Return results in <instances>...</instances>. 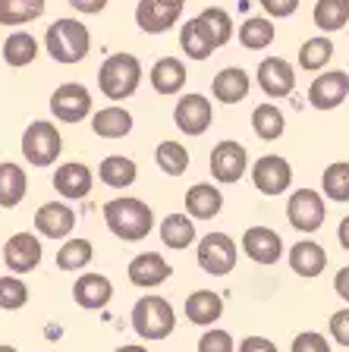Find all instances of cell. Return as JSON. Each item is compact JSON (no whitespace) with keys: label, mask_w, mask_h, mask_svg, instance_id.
I'll use <instances>...</instances> for the list:
<instances>
[{"label":"cell","mask_w":349,"mask_h":352,"mask_svg":"<svg viewBox=\"0 0 349 352\" xmlns=\"http://www.w3.org/2000/svg\"><path fill=\"white\" fill-rule=\"evenodd\" d=\"M104 223L116 239L138 242L154 230V211L142 198H114L104 205Z\"/></svg>","instance_id":"1"},{"label":"cell","mask_w":349,"mask_h":352,"mask_svg":"<svg viewBox=\"0 0 349 352\" xmlns=\"http://www.w3.org/2000/svg\"><path fill=\"white\" fill-rule=\"evenodd\" d=\"M142 82V63L132 54H110L98 69V88L110 101H126Z\"/></svg>","instance_id":"2"},{"label":"cell","mask_w":349,"mask_h":352,"mask_svg":"<svg viewBox=\"0 0 349 352\" xmlns=\"http://www.w3.org/2000/svg\"><path fill=\"white\" fill-rule=\"evenodd\" d=\"M44 47L57 63H82L92 51V35H88L85 22L57 19L44 35Z\"/></svg>","instance_id":"3"},{"label":"cell","mask_w":349,"mask_h":352,"mask_svg":"<svg viewBox=\"0 0 349 352\" xmlns=\"http://www.w3.org/2000/svg\"><path fill=\"white\" fill-rule=\"evenodd\" d=\"M176 327L173 305L160 296H145L132 305V330L142 340H167Z\"/></svg>","instance_id":"4"},{"label":"cell","mask_w":349,"mask_h":352,"mask_svg":"<svg viewBox=\"0 0 349 352\" xmlns=\"http://www.w3.org/2000/svg\"><path fill=\"white\" fill-rule=\"evenodd\" d=\"M60 151H63V139H60L57 126L47 120H35L22 132V154L32 167H51L60 157Z\"/></svg>","instance_id":"5"},{"label":"cell","mask_w":349,"mask_h":352,"mask_svg":"<svg viewBox=\"0 0 349 352\" xmlns=\"http://www.w3.org/2000/svg\"><path fill=\"white\" fill-rule=\"evenodd\" d=\"M236 258H240V249H236L233 236L208 233L198 239V267L211 277H226L236 267Z\"/></svg>","instance_id":"6"},{"label":"cell","mask_w":349,"mask_h":352,"mask_svg":"<svg viewBox=\"0 0 349 352\" xmlns=\"http://www.w3.org/2000/svg\"><path fill=\"white\" fill-rule=\"evenodd\" d=\"M328 217V205L315 189H296L286 201V220L299 233H315Z\"/></svg>","instance_id":"7"},{"label":"cell","mask_w":349,"mask_h":352,"mask_svg":"<svg viewBox=\"0 0 349 352\" xmlns=\"http://www.w3.org/2000/svg\"><path fill=\"white\" fill-rule=\"evenodd\" d=\"M186 0H138L136 7V22L138 29L148 35H164L180 22Z\"/></svg>","instance_id":"8"},{"label":"cell","mask_w":349,"mask_h":352,"mask_svg":"<svg viewBox=\"0 0 349 352\" xmlns=\"http://www.w3.org/2000/svg\"><path fill=\"white\" fill-rule=\"evenodd\" d=\"M252 183L262 195H284L293 183V167L280 154H264L252 167Z\"/></svg>","instance_id":"9"},{"label":"cell","mask_w":349,"mask_h":352,"mask_svg":"<svg viewBox=\"0 0 349 352\" xmlns=\"http://www.w3.org/2000/svg\"><path fill=\"white\" fill-rule=\"evenodd\" d=\"M51 113L60 123H82L92 113V91L79 82H66L51 95Z\"/></svg>","instance_id":"10"},{"label":"cell","mask_w":349,"mask_h":352,"mask_svg":"<svg viewBox=\"0 0 349 352\" xmlns=\"http://www.w3.org/2000/svg\"><path fill=\"white\" fill-rule=\"evenodd\" d=\"M248 167V151L240 145V142H218L211 151V173L218 183L224 186H233V183H240L242 173H246Z\"/></svg>","instance_id":"11"},{"label":"cell","mask_w":349,"mask_h":352,"mask_svg":"<svg viewBox=\"0 0 349 352\" xmlns=\"http://www.w3.org/2000/svg\"><path fill=\"white\" fill-rule=\"evenodd\" d=\"M3 264L13 274H29L41 264V239L35 233H13L3 245Z\"/></svg>","instance_id":"12"},{"label":"cell","mask_w":349,"mask_h":352,"mask_svg":"<svg viewBox=\"0 0 349 352\" xmlns=\"http://www.w3.org/2000/svg\"><path fill=\"white\" fill-rule=\"evenodd\" d=\"M242 252L255 264H277L284 255V239L271 227H248L246 236H242Z\"/></svg>","instance_id":"13"},{"label":"cell","mask_w":349,"mask_h":352,"mask_svg":"<svg viewBox=\"0 0 349 352\" xmlns=\"http://www.w3.org/2000/svg\"><path fill=\"white\" fill-rule=\"evenodd\" d=\"M349 95V73L334 69V73H324L312 82L308 88V104L315 110H334L343 104V98Z\"/></svg>","instance_id":"14"},{"label":"cell","mask_w":349,"mask_h":352,"mask_svg":"<svg viewBox=\"0 0 349 352\" xmlns=\"http://www.w3.org/2000/svg\"><path fill=\"white\" fill-rule=\"evenodd\" d=\"M173 120H176V126H180V132H186V135H202V132H208V126H211V101L202 95H182L180 101H176Z\"/></svg>","instance_id":"15"},{"label":"cell","mask_w":349,"mask_h":352,"mask_svg":"<svg viewBox=\"0 0 349 352\" xmlns=\"http://www.w3.org/2000/svg\"><path fill=\"white\" fill-rule=\"evenodd\" d=\"M258 85L268 98H286L296 88V73H293L290 60L284 57H268L258 66Z\"/></svg>","instance_id":"16"},{"label":"cell","mask_w":349,"mask_h":352,"mask_svg":"<svg viewBox=\"0 0 349 352\" xmlns=\"http://www.w3.org/2000/svg\"><path fill=\"white\" fill-rule=\"evenodd\" d=\"M76 227V214L63 201H47L35 211V230L47 239H66Z\"/></svg>","instance_id":"17"},{"label":"cell","mask_w":349,"mask_h":352,"mask_svg":"<svg viewBox=\"0 0 349 352\" xmlns=\"http://www.w3.org/2000/svg\"><path fill=\"white\" fill-rule=\"evenodd\" d=\"M126 274H129V283L132 286L151 289V286H160L164 280L170 277V264L164 261V255H160V252H142V255H136L129 261Z\"/></svg>","instance_id":"18"},{"label":"cell","mask_w":349,"mask_h":352,"mask_svg":"<svg viewBox=\"0 0 349 352\" xmlns=\"http://www.w3.org/2000/svg\"><path fill=\"white\" fill-rule=\"evenodd\" d=\"M180 47L186 51L189 60H208L220 44H218V38H214V32L208 29V22H204L202 16H195V19H189L180 29Z\"/></svg>","instance_id":"19"},{"label":"cell","mask_w":349,"mask_h":352,"mask_svg":"<svg viewBox=\"0 0 349 352\" xmlns=\"http://www.w3.org/2000/svg\"><path fill=\"white\" fill-rule=\"evenodd\" d=\"M92 183H95V176L85 164L79 161H70V164H60L57 173H54V189H57L60 198H85L92 192Z\"/></svg>","instance_id":"20"},{"label":"cell","mask_w":349,"mask_h":352,"mask_svg":"<svg viewBox=\"0 0 349 352\" xmlns=\"http://www.w3.org/2000/svg\"><path fill=\"white\" fill-rule=\"evenodd\" d=\"M73 299L79 308L98 311V308H104L114 299V283H110L104 274H82L73 286Z\"/></svg>","instance_id":"21"},{"label":"cell","mask_w":349,"mask_h":352,"mask_svg":"<svg viewBox=\"0 0 349 352\" xmlns=\"http://www.w3.org/2000/svg\"><path fill=\"white\" fill-rule=\"evenodd\" d=\"M220 208H224V195H220L218 186L198 183L186 192V214L192 220H211L220 214Z\"/></svg>","instance_id":"22"},{"label":"cell","mask_w":349,"mask_h":352,"mask_svg":"<svg viewBox=\"0 0 349 352\" xmlns=\"http://www.w3.org/2000/svg\"><path fill=\"white\" fill-rule=\"evenodd\" d=\"M224 315V299H220L214 289H195V293L186 299V318L198 327H211L220 321Z\"/></svg>","instance_id":"23"},{"label":"cell","mask_w":349,"mask_h":352,"mask_svg":"<svg viewBox=\"0 0 349 352\" xmlns=\"http://www.w3.org/2000/svg\"><path fill=\"white\" fill-rule=\"evenodd\" d=\"M186 85V66L176 57H160L158 63L151 66V88L164 98H173L182 91Z\"/></svg>","instance_id":"24"},{"label":"cell","mask_w":349,"mask_h":352,"mask_svg":"<svg viewBox=\"0 0 349 352\" xmlns=\"http://www.w3.org/2000/svg\"><path fill=\"white\" fill-rule=\"evenodd\" d=\"M248 88H252L248 73L246 69H240V66L220 69V73L214 76V82H211V91H214V98H218L220 104H240L242 98L248 95Z\"/></svg>","instance_id":"25"},{"label":"cell","mask_w":349,"mask_h":352,"mask_svg":"<svg viewBox=\"0 0 349 352\" xmlns=\"http://www.w3.org/2000/svg\"><path fill=\"white\" fill-rule=\"evenodd\" d=\"M324 264H328V252L312 239L296 242L290 249V267L299 277H318V274L324 271Z\"/></svg>","instance_id":"26"},{"label":"cell","mask_w":349,"mask_h":352,"mask_svg":"<svg viewBox=\"0 0 349 352\" xmlns=\"http://www.w3.org/2000/svg\"><path fill=\"white\" fill-rule=\"evenodd\" d=\"M92 129L98 139H123L132 132V113L123 107H104L92 117Z\"/></svg>","instance_id":"27"},{"label":"cell","mask_w":349,"mask_h":352,"mask_svg":"<svg viewBox=\"0 0 349 352\" xmlns=\"http://www.w3.org/2000/svg\"><path fill=\"white\" fill-rule=\"evenodd\" d=\"M136 173H138L136 161L123 157V154H110V157L101 161V167H98V179L104 186H110V189H129L136 183Z\"/></svg>","instance_id":"28"},{"label":"cell","mask_w":349,"mask_h":352,"mask_svg":"<svg viewBox=\"0 0 349 352\" xmlns=\"http://www.w3.org/2000/svg\"><path fill=\"white\" fill-rule=\"evenodd\" d=\"M25 189H29V179L19 164H0V208H16L25 198Z\"/></svg>","instance_id":"29"},{"label":"cell","mask_w":349,"mask_h":352,"mask_svg":"<svg viewBox=\"0 0 349 352\" xmlns=\"http://www.w3.org/2000/svg\"><path fill=\"white\" fill-rule=\"evenodd\" d=\"M160 239L167 249H189L195 242V223L189 214H167L160 223Z\"/></svg>","instance_id":"30"},{"label":"cell","mask_w":349,"mask_h":352,"mask_svg":"<svg viewBox=\"0 0 349 352\" xmlns=\"http://www.w3.org/2000/svg\"><path fill=\"white\" fill-rule=\"evenodd\" d=\"M252 129L258 139L264 142H274L284 135L286 129V120H284V110L274 107V104H258V107L252 110Z\"/></svg>","instance_id":"31"},{"label":"cell","mask_w":349,"mask_h":352,"mask_svg":"<svg viewBox=\"0 0 349 352\" xmlns=\"http://www.w3.org/2000/svg\"><path fill=\"white\" fill-rule=\"evenodd\" d=\"M35 57H38V41L29 32H13V35L3 41V60H7V66H13V69H22V66L35 63Z\"/></svg>","instance_id":"32"},{"label":"cell","mask_w":349,"mask_h":352,"mask_svg":"<svg viewBox=\"0 0 349 352\" xmlns=\"http://www.w3.org/2000/svg\"><path fill=\"white\" fill-rule=\"evenodd\" d=\"M92 255H95V249H92V242L88 239H79V236H76V239H66L57 249V267L66 271V274L82 271V267H88Z\"/></svg>","instance_id":"33"},{"label":"cell","mask_w":349,"mask_h":352,"mask_svg":"<svg viewBox=\"0 0 349 352\" xmlns=\"http://www.w3.org/2000/svg\"><path fill=\"white\" fill-rule=\"evenodd\" d=\"M44 13V0H0V25H25Z\"/></svg>","instance_id":"34"},{"label":"cell","mask_w":349,"mask_h":352,"mask_svg":"<svg viewBox=\"0 0 349 352\" xmlns=\"http://www.w3.org/2000/svg\"><path fill=\"white\" fill-rule=\"evenodd\" d=\"M349 22V0H318L315 3V25L321 32H340Z\"/></svg>","instance_id":"35"},{"label":"cell","mask_w":349,"mask_h":352,"mask_svg":"<svg viewBox=\"0 0 349 352\" xmlns=\"http://www.w3.org/2000/svg\"><path fill=\"white\" fill-rule=\"evenodd\" d=\"M154 164L167 176H182L189 170V151L180 145V142H160L158 151H154Z\"/></svg>","instance_id":"36"},{"label":"cell","mask_w":349,"mask_h":352,"mask_svg":"<svg viewBox=\"0 0 349 352\" xmlns=\"http://www.w3.org/2000/svg\"><path fill=\"white\" fill-rule=\"evenodd\" d=\"M240 41L242 47H248V51H262V47H268L271 41H274V22L262 19V16H255V19H246L240 29Z\"/></svg>","instance_id":"37"},{"label":"cell","mask_w":349,"mask_h":352,"mask_svg":"<svg viewBox=\"0 0 349 352\" xmlns=\"http://www.w3.org/2000/svg\"><path fill=\"white\" fill-rule=\"evenodd\" d=\"M334 57V44L328 38H308L302 47H299V66L315 73V69H324V63Z\"/></svg>","instance_id":"38"},{"label":"cell","mask_w":349,"mask_h":352,"mask_svg":"<svg viewBox=\"0 0 349 352\" xmlns=\"http://www.w3.org/2000/svg\"><path fill=\"white\" fill-rule=\"evenodd\" d=\"M321 186H324V195L334 198V201H349V164L337 161L330 164L324 173H321Z\"/></svg>","instance_id":"39"},{"label":"cell","mask_w":349,"mask_h":352,"mask_svg":"<svg viewBox=\"0 0 349 352\" xmlns=\"http://www.w3.org/2000/svg\"><path fill=\"white\" fill-rule=\"evenodd\" d=\"M29 302V286L22 283L19 277H0V308L16 311Z\"/></svg>","instance_id":"40"},{"label":"cell","mask_w":349,"mask_h":352,"mask_svg":"<svg viewBox=\"0 0 349 352\" xmlns=\"http://www.w3.org/2000/svg\"><path fill=\"white\" fill-rule=\"evenodd\" d=\"M198 16L208 22V29L214 32V38H218L220 47H224V44L233 38V22H230V16H226L220 7H208L204 13H198Z\"/></svg>","instance_id":"41"},{"label":"cell","mask_w":349,"mask_h":352,"mask_svg":"<svg viewBox=\"0 0 349 352\" xmlns=\"http://www.w3.org/2000/svg\"><path fill=\"white\" fill-rule=\"evenodd\" d=\"M198 352H236V343H233L230 330L211 327L204 330V337L198 340Z\"/></svg>","instance_id":"42"},{"label":"cell","mask_w":349,"mask_h":352,"mask_svg":"<svg viewBox=\"0 0 349 352\" xmlns=\"http://www.w3.org/2000/svg\"><path fill=\"white\" fill-rule=\"evenodd\" d=\"M293 352H330V343L321 337L318 330H306L293 340Z\"/></svg>","instance_id":"43"},{"label":"cell","mask_w":349,"mask_h":352,"mask_svg":"<svg viewBox=\"0 0 349 352\" xmlns=\"http://www.w3.org/2000/svg\"><path fill=\"white\" fill-rule=\"evenodd\" d=\"M328 330H330V337H334L340 346H349V308H340V311L330 315Z\"/></svg>","instance_id":"44"},{"label":"cell","mask_w":349,"mask_h":352,"mask_svg":"<svg viewBox=\"0 0 349 352\" xmlns=\"http://www.w3.org/2000/svg\"><path fill=\"white\" fill-rule=\"evenodd\" d=\"M262 7L268 10L274 19H284V16H293L299 10V0H262Z\"/></svg>","instance_id":"45"},{"label":"cell","mask_w":349,"mask_h":352,"mask_svg":"<svg viewBox=\"0 0 349 352\" xmlns=\"http://www.w3.org/2000/svg\"><path fill=\"white\" fill-rule=\"evenodd\" d=\"M236 352H277V346L268 337H246Z\"/></svg>","instance_id":"46"},{"label":"cell","mask_w":349,"mask_h":352,"mask_svg":"<svg viewBox=\"0 0 349 352\" xmlns=\"http://www.w3.org/2000/svg\"><path fill=\"white\" fill-rule=\"evenodd\" d=\"M70 7L92 16V13H101V10L107 7V0H70Z\"/></svg>","instance_id":"47"},{"label":"cell","mask_w":349,"mask_h":352,"mask_svg":"<svg viewBox=\"0 0 349 352\" xmlns=\"http://www.w3.org/2000/svg\"><path fill=\"white\" fill-rule=\"evenodd\" d=\"M334 289H337V296H340V299L349 302V267H343V271L334 277Z\"/></svg>","instance_id":"48"},{"label":"cell","mask_w":349,"mask_h":352,"mask_svg":"<svg viewBox=\"0 0 349 352\" xmlns=\"http://www.w3.org/2000/svg\"><path fill=\"white\" fill-rule=\"evenodd\" d=\"M337 239H340V245L349 252V217L340 220V230H337Z\"/></svg>","instance_id":"49"},{"label":"cell","mask_w":349,"mask_h":352,"mask_svg":"<svg viewBox=\"0 0 349 352\" xmlns=\"http://www.w3.org/2000/svg\"><path fill=\"white\" fill-rule=\"evenodd\" d=\"M114 352H148L145 346H120V349H114Z\"/></svg>","instance_id":"50"},{"label":"cell","mask_w":349,"mask_h":352,"mask_svg":"<svg viewBox=\"0 0 349 352\" xmlns=\"http://www.w3.org/2000/svg\"><path fill=\"white\" fill-rule=\"evenodd\" d=\"M0 352H19V349H13V346H0Z\"/></svg>","instance_id":"51"}]
</instances>
